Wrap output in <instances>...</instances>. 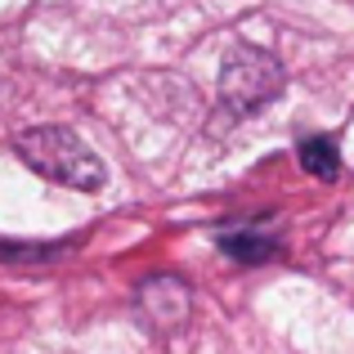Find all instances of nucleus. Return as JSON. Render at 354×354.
<instances>
[{"label":"nucleus","instance_id":"obj_3","mask_svg":"<svg viewBox=\"0 0 354 354\" xmlns=\"http://www.w3.org/2000/svg\"><path fill=\"white\" fill-rule=\"evenodd\" d=\"M216 242L238 265H265V260H274L283 251V234L269 220H234V225H225L216 234Z\"/></svg>","mask_w":354,"mask_h":354},{"label":"nucleus","instance_id":"obj_1","mask_svg":"<svg viewBox=\"0 0 354 354\" xmlns=\"http://www.w3.org/2000/svg\"><path fill=\"white\" fill-rule=\"evenodd\" d=\"M14 148L23 157V166H32L50 184H63V189H77V193H99L108 184V166L68 126H32L14 139Z\"/></svg>","mask_w":354,"mask_h":354},{"label":"nucleus","instance_id":"obj_2","mask_svg":"<svg viewBox=\"0 0 354 354\" xmlns=\"http://www.w3.org/2000/svg\"><path fill=\"white\" fill-rule=\"evenodd\" d=\"M283 86H287L283 63L269 50H260V45H234L225 54V63H220V81H216L220 104L234 117H247L256 108L274 104L283 95Z\"/></svg>","mask_w":354,"mask_h":354},{"label":"nucleus","instance_id":"obj_5","mask_svg":"<svg viewBox=\"0 0 354 354\" xmlns=\"http://www.w3.org/2000/svg\"><path fill=\"white\" fill-rule=\"evenodd\" d=\"M296 157H301L305 175H314V180H337V175H341V153H337V139H332V135L301 139Z\"/></svg>","mask_w":354,"mask_h":354},{"label":"nucleus","instance_id":"obj_4","mask_svg":"<svg viewBox=\"0 0 354 354\" xmlns=\"http://www.w3.org/2000/svg\"><path fill=\"white\" fill-rule=\"evenodd\" d=\"M139 305H144V314L157 328H180L189 319V287L171 274H157L139 287Z\"/></svg>","mask_w":354,"mask_h":354}]
</instances>
